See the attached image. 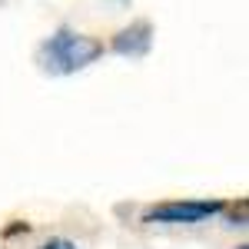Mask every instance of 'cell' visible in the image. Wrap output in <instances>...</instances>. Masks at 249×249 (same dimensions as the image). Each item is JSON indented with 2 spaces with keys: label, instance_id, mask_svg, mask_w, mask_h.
I'll return each mask as SVG.
<instances>
[{
  "label": "cell",
  "instance_id": "5",
  "mask_svg": "<svg viewBox=\"0 0 249 249\" xmlns=\"http://www.w3.org/2000/svg\"><path fill=\"white\" fill-rule=\"evenodd\" d=\"M17 232H30V223H27V219H17L14 226L3 230V236H17Z\"/></svg>",
  "mask_w": 249,
  "mask_h": 249
},
{
  "label": "cell",
  "instance_id": "2",
  "mask_svg": "<svg viewBox=\"0 0 249 249\" xmlns=\"http://www.w3.org/2000/svg\"><path fill=\"white\" fill-rule=\"evenodd\" d=\"M226 210L223 199H166L143 213V223H163V226H196Z\"/></svg>",
  "mask_w": 249,
  "mask_h": 249
},
{
  "label": "cell",
  "instance_id": "6",
  "mask_svg": "<svg viewBox=\"0 0 249 249\" xmlns=\"http://www.w3.org/2000/svg\"><path fill=\"white\" fill-rule=\"evenodd\" d=\"M236 249H249V246H246V243H243V246H236Z\"/></svg>",
  "mask_w": 249,
  "mask_h": 249
},
{
  "label": "cell",
  "instance_id": "1",
  "mask_svg": "<svg viewBox=\"0 0 249 249\" xmlns=\"http://www.w3.org/2000/svg\"><path fill=\"white\" fill-rule=\"evenodd\" d=\"M107 53V43L103 40L90 37V34H77L70 27H60L57 34L43 40L37 47V67L50 77H70V73H80L87 70L90 63Z\"/></svg>",
  "mask_w": 249,
  "mask_h": 249
},
{
  "label": "cell",
  "instance_id": "4",
  "mask_svg": "<svg viewBox=\"0 0 249 249\" xmlns=\"http://www.w3.org/2000/svg\"><path fill=\"white\" fill-rule=\"evenodd\" d=\"M37 249H80L73 239H67V236H50L47 243H40Z\"/></svg>",
  "mask_w": 249,
  "mask_h": 249
},
{
  "label": "cell",
  "instance_id": "3",
  "mask_svg": "<svg viewBox=\"0 0 249 249\" xmlns=\"http://www.w3.org/2000/svg\"><path fill=\"white\" fill-rule=\"evenodd\" d=\"M110 50L120 53V57H130V60H140L153 50V23L150 20H133L130 27L116 30L113 40H110Z\"/></svg>",
  "mask_w": 249,
  "mask_h": 249
}]
</instances>
